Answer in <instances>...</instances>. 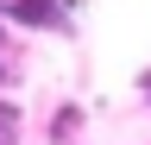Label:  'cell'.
Instances as JSON below:
<instances>
[{
	"label": "cell",
	"mask_w": 151,
	"mask_h": 145,
	"mask_svg": "<svg viewBox=\"0 0 151 145\" xmlns=\"http://www.w3.org/2000/svg\"><path fill=\"white\" fill-rule=\"evenodd\" d=\"M0 145H19V107L0 101Z\"/></svg>",
	"instance_id": "cell-3"
},
{
	"label": "cell",
	"mask_w": 151,
	"mask_h": 145,
	"mask_svg": "<svg viewBox=\"0 0 151 145\" xmlns=\"http://www.w3.org/2000/svg\"><path fill=\"white\" fill-rule=\"evenodd\" d=\"M0 82H19V63L13 57H0Z\"/></svg>",
	"instance_id": "cell-4"
},
{
	"label": "cell",
	"mask_w": 151,
	"mask_h": 145,
	"mask_svg": "<svg viewBox=\"0 0 151 145\" xmlns=\"http://www.w3.org/2000/svg\"><path fill=\"white\" fill-rule=\"evenodd\" d=\"M50 139H57V145H76V139H82V107H57Z\"/></svg>",
	"instance_id": "cell-2"
},
{
	"label": "cell",
	"mask_w": 151,
	"mask_h": 145,
	"mask_svg": "<svg viewBox=\"0 0 151 145\" xmlns=\"http://www.w3.org/2000/svg\"><path fill=\"white\" fill-rule=\"evenodd\" d=\"M63 6H69V0H6L0 13H6L13 25H32V32H63V25H69Z\"/></svg>",
	"instance_id": "cell-1"
}]
</instances>
